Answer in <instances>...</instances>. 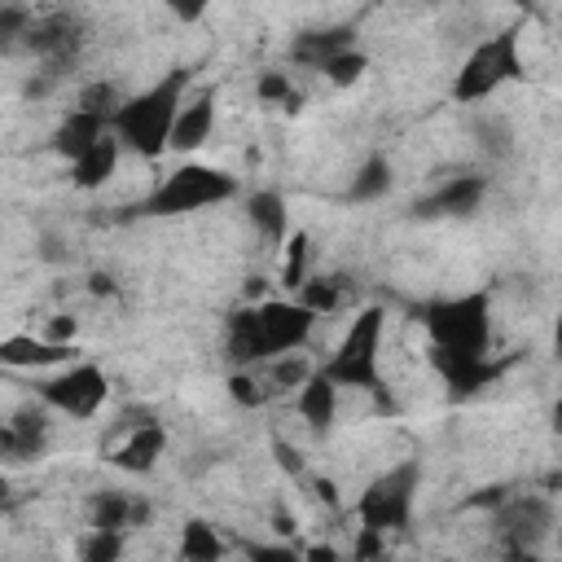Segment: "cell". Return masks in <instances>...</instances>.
<instances>
[{
    "label": "cell",
    "instance_id": "obj_1",
    "mask_svg": "<svg viewBox=\"0 0 562 562\" xmlns=\"http://www.w3.org/2000/svg\"><path fill=\"white\" fill-rule=\"evenodd\" d=\"M189 88H193V70L189 66H171L149 88L123 97L119 110L110 114V132L123 145V154H136V158H149V162L162 158L171 123H176V110H180Z\"/></svg>",
    "mask_w": 562,
    "mask_h": 562
},
{
    "label": "cell",
    "instance_id": "obj_2",
    "mask_svg": "<svg viewBox=\"0 0 562 562\" xmlns=\"http://www.w3.org/2000/svg\"><path fill=\"white\" fill-rule=\"evenodd\" d=\"M382 338H386V307L369 303L351 316V325L342 329V338L334 342V351L316 369L338 391H364V395H373L378 413H395L391 386L382 378Z\"/></svg>",
    "mask_w": 562,
    "mask_h": 562
},
{
    "label": "cell",
    "instance_id": "obj_3",
    "mask_svg": "<svg viewBox=\"0 0 562 562\" xmlns=\"http://www.w3.org/2000/svg\"><path fill=\"white\" fill-rule=\"evenodd\" d=\"M237 193H241V180L228 167L189 158V162L171 167L167 176H158V184L145 198H136L127 215H136V220H180V215H198V211L224 206Z\"/></svg>",
    "mask_w": 562,
    "mask_h": 562
},
{
    "label": "cell",
    "instance_id": "obj_4",
    "mask_svg": "<svg viewBox=\"0 0 562 562\" xmlns=\"http://www.w3.org/2000/svg\"><path fill=\"white\" fill-rule=\"evenodd\" d=\"M527 79V61H522V22H509L492 35H483L465 61L457 66L452 83H448V97L457 105H479L487 97H496L505 83H518Z\"/></svg>",
    "mask_w": 562,
    "mask_h": 562
},
{
    "label": "cell",
    "instance_id": "obj_5",
    "mask_svg": "<svg viewBox=\"0 0 562 562\" xmlns=\"http://www.w3.org/2000/svg\"><path fill=\"white\" fill-rule=\"evenodd\" d=\"M417 321L426 329V342L439 351H492V290H465L448 299H430L417 307Z\"/></svg>",
    "mask_w": 562,
    "mask_h": 562
},
{
    "label": "cell",
    "instance_id": "obj_6",
    "mask_svg": "<svg viewBox=\"0 0 562 562\" xmlns=\"http://www.w3.org/2000/svg\"><path fill=\"white\" fill-rule=\"evenodd\" d=\"M417 492H422V461L404 457L395 465H386L382 474H373L364 483V492L356 496L351 514L360 527H373L382 536L391 531H408L413 509H417Z\"/></svg>",
    "mask_w": 562,
    "mask_h": 562
},
{
    "label": "cell",
    "instance_id": "obj_7",
    "mask_svg": "<svg viewBox=\"0 0 562 562\" xmlns=\"http://www.w3.org/2000/svg\"><path fill=\"white\" fill-rule=\"evenodd\" d=\"M35 400L57 417L92 422L110 400V373L97 360H79L75 356L66 364H57L53 373L44 369V378L35 382Z\"/></svg>",
    "mask_w": 562,
    "mask_h": 562
},
{
    "label": "cell",
    "instance_id": "obj_8",
    "mask_svg": "<svg viewBox=\"0 0 562 562\" xmlns=\"http://www.w3.org/2000/svg\"><path fill=\"white\" fill-rule=\"evenodd\" d=\"M88 48V26L79 13L70 9H48V13H35L31 18V31L22 40V53H31L40 61V70L48 75H66Z\"/></svg>",
    "mask_w": 562,
    "mask_h": 562
},
{
    "label": "cell",
    "instance_id": "obj_9",
    "mask_svg": "<svg viewBox=\"0 0 562 562\" xmlns=\"http://www.w3.org/2000/svg\"><path fill=\"white\" fill-rule=\"evenodd\" d=\"M255 321H259V338H263L268 360L307 347V338L316 329V312L303 307L294 294H268V299H259L255 303Z\"/></svg>",
    "mask_w": 562,
    "mask_h": 562
},
{
    "label": "cell",
    "instance_id": "obj_10",
    "mask_svg": "<svg viewBox=\"0 0 562 562\" xmlns=\"http://www.w3.org/2000/svg\"><path fill=\"white\" fill-rule=\"evenodd\" d=\"M553 496H540V492H509L496 509H492V522L501 527V536L509 540V553H531L536 536H544L553 527Z\"/></svg>",
    "mask_w": 562,
    "mask_h": 562
},
{
    "label": "cell",
    "instance_id": "obj_11",
    "mask_svg": "<svg viewBox=\"0 0 562 562\" xmlns=\"http://www.w3.org/2000/svg\"><path fill=\"white\" fill-rule=\"evenodd\" d=\"M430 369L439 373L448 400H470V395L487 391L492 382H501L509 360H496L492 351L487 356H470V351H439V347H430Z\"/></svg>",
    "mask_w": 562,
    "mask_h": 562
},
{
    "label": "cell",
    "instance_id": "obj_12",
    "mask_svg": "<svg viewBox=\"0 0 562 562\" xmlns=\"http://www.w3.org/2000/svg\"><path fill=\"white\" fill-rule=\"evenodd\" d=\"M215 114H220V88L215 83L189 88L180 110H176V123H171V136H167V154H198L215 132Z\"/></svg>",
    "mask_w": 562,
    "mask_h": 562
},
{
    "label": "cell",
    "instance_id": "obj_13",
    "mask_svg": "<svg viewBox=\"0 0 562 562\" xmlns=\"http://www.w3.org/2000/svg\"><path fill=\"white\" fill-rule=\"evenodd\" d=\"M487 189H492V180L479 176V171L448 176V180H439L426 198H417L413 215H422V220H465V215H474V211L483 206Z\"/></svg>",
    "mask_w": 562,
    "mask_h": 562
},
{
    "label": "cell",
    "instance_id": "obj_14",
    "mask_svg": "<svg viewBox=\"0 0 562 562\" xmlns=\"http://www.w3.org/2000/svg\"><path fill=\"white\" fill-rule=\"evenodd\" d=\"M167 457V426L145 417V422H132L110 448H105V461L123 474H154L158 461Z\"/></svg>",
    "mask_w": 562,
    "mask_h": 562
},
{
    "label": "cell",
    "instance_id": "obj_15",
    "mask_svg": "<svg viewBox=\"0 0 562 562\" xmlns=\"http://www.w3.org/2000/svg\"><path fill=\"white\" fill-rule=\"evenodd\" d=\"M154 522V501L149 496H132L119 487H101L88 496V527L101 531H132V527H149Z\"/></svg>",
    "mask_w": 562,
    "mask_h": 562
},
{
    "label": "cell",
    "instance_id": "obj_16",
    "mask_svg": "<svg viewBox=\"0 0 562 562\" xmlns=\"http://www.w3.org/2000/svg\"><path fill=\"white\" fill-rule=\"evenodd\" d=\"M75 342H48L44 334H9L0 338V369H22V373H44L66 360H75Z\"/></svg>",
    "mask_w": 562,
    "mask_h": 562
},
{
    "label": "cell",
    "instance_id": "obj_17",
    "mask_svg": "<svg viewBox=\"0 0 562 562\" xmlns=\"http://www.w3.org/2000/svg\"><path fill=\"white\" fill-rule=\"evenodd\" d=\"M224 360L228 369H259L268 364L263 338H259V321H255V303H241L224 316Z\"/></svg>",
    "mask_w": 562,
    "mask_h": 562
},
{
    "label": "cell",
    "instance_id": "obj_18",
    "mask_svg": "<svg viewBox=\"0 0 562 562\" xmlns=\"http://www.w3.org/2000/svg\"><path fill=\"white\" fill-rule=\"evenodd\" d=\"M9 435H13V465H26V461H40L48 452V439H53V422H48V408L40 400L13 408L9 417Z\"/></svg>",
    "mask_w": 562,
    "mask_h": 562
},
{
    "label": "cell",
    "instance_id": "obj_19",
    "mask_svg": "<svg viewBox=\"0 0 562 562\" xmlns=\"http://www.w3.org/2000/svg\"><path fill=\"white\" fill-rule=\"evenodd\" d=\"M338 386L321 373V369H312L299 386H294V413L316 430V435H329L334 430V422H338Z\"/></svg>",
    "mask_w": 562,
    "mask_h": 562
},
{
    "label": "cell",
    "instance_id": "obj_20",
    "mask_svg": "<svg viewBox=\"0 0 562 562\" xmlns=\"http://www.w3.org/2000/svg\"><path fill=\"white\" fill-rule=\"evenodd\" d=\"M360 40H356V26H307V31H299L294 40H290V61L294 66H307V70H321L334 53H342V48H356Z\"/></svg>",
    "mask_w": 562,
    "mask_h": 562
},
{
    "label": "cell",
    "instance_id": "obj_21",
    "mask_svg": "<svg viewBox=\"0 0 562 562\" xmlns=\"http://www.w3.org/2000/svg\"><path fill=\"white\" fill-rule=\"evenodd\" d=\"M119 158H123V145L114 140V132L97 136L79 158H70V162H66V167H70V184H75V189H83V193L105 189V184L114 180V171H119Z\"/></svg>",
    "mask_w": 562,
    "mask_h": 562
},
{
    "label": "cell",
    "instance_id": "obj_22",
    "mask_svg": "<svg viewBox=\"0 0 562 562\" xmlns=\"http://www.w3.org/2000/svg\"><path fill=\"white\" fill-rule=\"evenodd\" d=\"M110 132V119H101V114H92V110H79V105H70L66 114H61V123L53 127V154L57 158H79L97 136H105Z\"/></svg>",
    "mask_w": 562,
    "mask_h": 562
},
{
    "label": "cell",
    "instance_id": "obj_23",
    "mask_svg": "<svg viewBox=\"0 0 562 562\" xmlns=\"http://www.w3.org/2000/svg\"><path fill=\"white\" fill-rule=\"evenodd\" d=\"M246 220H250V228H255L268 246H281L285 233L294 228V224H290V202H285L277 189H255V193H246Z\"/></svg>",
    "mask_w": 562,
    "mask_h": 562
},
{
    "label": "cell",
    "instance_id": "obj_24",
    "mask_svg": "<svg viewBox=\"0 0 562 562\" xmlns=\"http://www.w3.org/2000/svg\"><path fill=\"white\" fill-rule=\"evenodd\" d=\"M391 184H395L391 158H386V154H369V158L351 171V180H347V202H378V198L391 193Z\"/></svg>",
    "mask_w": 562,
    "mask_h": 562
},
{
    "label": "cell",
    "instance_id": "obj_25",
    "mask_svg": "<svg viewBox=\"0 0 562 562\" xmlns=\"http://www.w3.org/2000/svg\"><path fill=\"white\" fill-rule=\"evenodd\" d=\"M294 299H299L303 307H312L316 316H334V312L342 307V299H347V277H338V272H316V268H312V272L299 281Z\"/></svg>",
    "mask_w": 562,
    "mask_h": 562
},
{
    "label": "cell",
    "instance_id": "obj_26",
    "mask_svg": "<svg viewBox=\"0 0 562 562\" xmlns=\"http://www.w3.org/2000/svg\"><path fill=\"white\" fill-rule=\"evenodd\" d=\"M224 553H228V544L220 540L215 522L189 518V522L180 527V540H176V558H180V562H215V558H224Z\"/></svg>",
    "mask_w": 562,
    "mask_h": 562
},
{
    "label": "cell",
    "instance_id": "obj_27",
    "mask_svg": "<svg viewBox=\"0 0 562 562\" xmlns=\"http://www.w3.org/2000/svg\"><path fill=\"white\" fill-rule=\"evenodd\" d=\"M277 250H281L277 281H281V290H285V294H294V290H299V281L312 272V237H307V228H290V233H285V241H281Z\"/></svg>",
    "mask_w": 562,
    "mask_h": 562
},
{
    "label": "cell",
    "instance_id": "obj_28",
    "mask_svg": "<svg viewBox=\"0 0 562 562\" xmlns=\"http://www.w3.org/2000/svg\"><path fill=\"white\" fill-rule=\"evenodd\" d=\"M35 9L22 0H0V53H22V40L31 31Z\"/></svg>",
    "mask_w": 562,
    "mask_h": 562
},
{
    "label": "cell",
    "instance_id": "obj_29",
    "mask_svg": "<svg viewBox=\"0 0 562 562\" xmlns=\"http://www.w3.org/2000/svg\"><path fill=\"white\" fill-rule=\"evenodd\" d=\"M364 70H369V53L356 44V48H342V53H334L325 66H321V75L334 83V88H351V83H360L364 79Z\"/></svg>",
    "mask_w": 562,
    "mask_h": 562
},
{
    "label": "cell",
    "instance_id": "obj_30",
    "mask_svg": "<svg viewBox=\"0 0 562 562\" xmlns=\"http://www.w3.org/2000/svg\"><path fill=\"white\" fill-rule=\"evenodd\" d=\"M255 97H259L263 105H285V110H299L294 79H290V70H277V66L259 70V79H255Z\"/></svg>",
    "mask_w": 562,
    "mask_h": 562
},
{
    "label": "cell",
    "instance_id": "obj_31",
    "mask_svg": "<svg viewBox=\"0 0 562 562\" xmlns=\"http://www.w3.org/2000/svg\"><path fill=\"white\" fill-rule=\"evenodd\" d=\"M123 531H101V527H88L79 540H75V553L83 558V562H114L119 553H123Z\"/></svg>",
    "mask_w": 562,
    "mask_h": 562
},
{
    "label": "cell",
    "instance_id": "obj_32",
    "mask_svg": "<svg viewBox=\"0 0 562 562\" xmlns=\"http://www.w3.org/2000/svg\"><path fill=\"white\" fill-rule=\"evenodd\" d=\"M119 101H123V92H119V83H110V79H92V83H83V88L75 92V105H79V110H92V114H101V119H110V114L119 110Z\"/></svg>",
    "mask_w": 562,
    "mask_h": 562
},
{
    "label": "cell",
    "instance_id": "obj_33",
    "mask_svg": "<svg viewBox=\"0 0 562 562\" xmlns=\"http://www.w3.org/2000/svg\"><path fill=\"white\" fill-rule=\"evenodd\" d=\"M228 395H233V404H241V408H259V404L272 395V386H268L255 369H233V373H228Z\"/></svg>",
    "mask_w": 562,
    "mask_h": 562
},
{
    "label": "cell",
    "instance_id": "obj_34",
    "mask_svg": "<svg viewBox=\"0 0 562 562\" xmlns=\"http://www.w3.org/2000/svg\"><path fill=\"white\" fill-rule=\"evenodd\" d=\"M272 364V382L268 386H281V391H290V386H299L307 373H312V364L299 356V351H285V356H272L268 360Z\"/></svg>",
    "mask_w": 562,
    "mask_h": 562
},
{
    "label": "cell",
    "instance_id": "obj_35",
    "mask_svg": "<svg viewBox=\"0 0 562 562\" xmlns=\"http://www.w3.org/2000/svg\"><path fill=\"white\" fill-rule=\"evenodd\" d=\"M40 334H44L48 342H75V338H79V316L57 312V316H48V321L40 325Z\"/></svg>",
    "mask_w": 562,
    "mask_h": 562
},
{
    "label": "cell",
    "instance_id": "obj_36",
    "mask_svg": "<svg viewBox=\"0 0 562 562\" xmlns=\"http://www.w3.org/2000/svg\"><path fill=\"white\" fill-rule=\"evenodd\" d=\"M176 22H184V26H193V22H202L206 13H211V0H158Z\"/></svg>",
    "mask_w": 562,
    "mask_h": 562
},
{
    "label": "cell",
    "instance_id": "obj_37",
    "mask_svg": "<svg viewBox=\"0 0 562 562\" xmlns=\"http://www.w3.org/2000/svg\"><path fill=\"white\" fill-rule=\"evenodd\" d=\"M272 457H277V465H281L290 479H303V474H307V461H303V452H299L294 443H285V439H272Z\"/></svg>",
    "mask_w": 562,
    "mask_h": 562
},
{
    "label": "cell",
    "instance_id": "obj_38",
    "mask_svg": "<svg viewBox=\"0 0 562 562\" xmlns=\"http://www.w3.org/2000/svg\"><path fill=\"white\" fill-rule=\"evenodd\" d=\"M386 553V536L373 531V527H356V544H351V558H378Z\"/></svg>",
    "mask_w": 562,
    "mask_h": 562
},
{
    "label": "cell",
    "instance_id": "obj_39",
    "mask_svg": "<svg viewBox=\"0 0 562 562\" xmlns=\"http://www.w3.org/2000/svg\"><path fill=\"white\" fill-rule=\"evenodd\" d=\"M307 483H312V496H321V505H329V509H338L342 501H338V487H334V479H325V474H303Z\"/></svg>",
    "mask_w": 562,
    "mask_h": 562
},
{
    "label": "cell",
    "instance_id": "obj_40",
    "mask_svg": "<svg viewBox=\"0 0 562 562\" xmlns=\"http://www.w3.org/2000/svg\"><path fill=\"white\" fill-rule=\"evenodd\" d=\"M268 527H272L277 536H294V531H299V522H294L290 505H272V514H268Z\"/></svg>",
    "mask_w": 562,
    "mask_h": 562
},
{
    "label": "cell",
    "instance_id": "obj_41",
    "mask_svg": "<svg viewBox=\"0 0 562 562\" xmlns=\"http://www.w3.org/2000/svg\"><path fill=\"white\" fill-rule=\"evenodd\" d=\"M88 290H92L97 299H110V294H119V285H114V277H110V272H92V277H88Z\"/></svg>",
    "mask_w": 562,
    "mask_h": 562
},
{
    "label": "cell",
    "instance_id": "obj_42",
    "mask_svg": "<svg viewBox=\"0 0 562 562\" xmlns=\"http://www.w3.org/2000/svg\"><path fill=\"white\" fill-rule=\"evenodd\" d=\"M246 553H250V558H290L285 544H246Z\"/></svg>",
    "mask_w": 562,
    "mask_h": 562
},
{
    "label": "cell",
    "instance_id": "obj_43",
    "mask_svg": "<svg viewBox=\"0 0 562 562\" xmlns=\"http://www.w3.org/2000/svg\"><path fill=\"white\" fill-rule=\"evenodd\" d=\"M9 505H13V483H9V474H0V518L9 514Z\"/></svg>",
    "mask_w": 562,
    "mask_h": 562
},
{
    "label": "cell",
    "instance_id": "obj_44",
    "mask_svg": "<svg viewBox=\"0 0 562 562\" xmlns=\"http://www.w3.org/2000/svg\"><path fill=\"white\" fill-rule=\"evenodd\" d=\"M307 558H338V549H329V544H312V549H303Z\"/></svg>",
    "mask_w": 562,
    "mask_h": 562
}]
</instances>
